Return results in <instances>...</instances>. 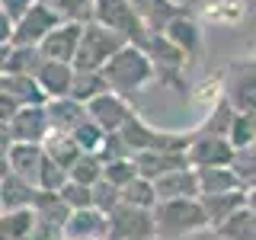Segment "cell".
I'll return each instance as SVG.
<instances>
[{
    "mask_svg": "<svg viewBox=\"0 0 256 240\" xmlns=\"http://www.w3.org/2000/svg\"><path fill=\"white\" fill-rule=\"evenodd\" d=\"M32 212H36V234H32V240H64V230H68V221L74 212L61 198V192L38 189Z\"/></svg>",
    "mask_w": 256,
    "mask_h": 240,
    "instance_id": "8",
    "label": "cell"
},
{
    "mask_svg": "<svg viewBox=\"0 0 256 240\" xmlns=\"http://www.w3.org/2000/svg\"><path fill=\"white\" fill-rule=\"evenodd\" d=\"M118 134L125 138L132 157L141 154V150H160V148H164V150H189L192 138H196V134H180V132H157L154 125H148L138 116L128 118V125Z\"/></svg>",
    "mask_w": 256,
    "mask_h": 240,
    "instance_id": "6",
    "label": "cell"
},
{
    "mask_svg": "<svg viewBox=\"0 0 256 240\" xmlns=\"http://www.w3.org/2000/svg\"><path fill=\"white\" fill-rule=\"evenodd\" d=\"M157 240H180L202 228H212L202 198H160L154 205Z\"/></svg>",
    "mask_w": 256,
    "mask_h": 240,
    "instance_id": "2",
    "label": "cell"
},
{
    "mask_svg": "<svg viewBox=\"0 0 256 240\" xmlns=\"http://www.w3.org/2000/svg\"><path fill=\"white\" fill-rule=\"evenodd\" d=\"M36 4H38V0H0V13L10 16V20L16 22V20H22Z\"/></svg>",
    "mask_w": 256,
    "mask_h": 240,
    "instance_id": "44",
    "label": "cell"
},
{
    "mask_svg": "<svg viewBox=\"0 0 256 240\" xmlns=\"http://www.w3.org/2000/svg\"><path fill=\"white\" fill-rule=\"evenodd\" d=\"M157 221L154 208H138L122 202L109 214V240H154Z\"/></svg>",
    "mask_w": 256,
    "mask_h": 240,
    "instance_id": "10",
    "label": "cell"
},
{
    "mask_svg": "<svg viewBox=\"0 0 256 240\" xmlns=\"http://www.w3.org/2000/svg\"><path fill=\"white\" fill-rule=\"evenodd\" d=\"M218 230L221 240H256V212L253 208H240L234 218H228Z\"/></svg>",
    "mask_w": 256,
    "mask_h": 240,
    "instance_id": "30",
    "label": "cell"
},
{
    "mask_svg": "<svg viewBox=\"0 0 256 240\" xmlns=\"http://www.w3.org/2000/svg\"><path fill=\"white\" fill-rule=\"evenodd\" d=\"M102 74H106L112 93L132 100L134 93L144 90V86L157 77V68H154V61L148 58V52H144L141 45H125L122 52L102 68Z\"/></svg>",
    "mask_w": 256,
    "mask_h": 240,
    "instance_id": "1",
    "label": "cell"
},
{
    "mask_svg": "<svg viewBox=\"0 0 256 240\" xmlns=\"http://www.w3.org/2000/svg\"><path fill=\"white\" fill-rule=\"evenodd\" d=\"M118 205H122V189H118L116 182H109L106 176H102V180L93 186V208H100V212L112 214Z\"/></svg>",
    "mask_w": 256,
    "mask_h": 240,
    "instance_id": "39",
    "label": "cell"
},
{
    "mask_svg": "<svg viewBox=\"0 0 256 240\" xmlns=\"http://www.w3.org/2000/svg\"><path fill=\"white\" fill-rule=\"evenodd\" d=\"M122 202L138 205V208H154V205L160 202V196H157V182L138 173V176H134V180L122 189Z\"/></svg>",
    "mask_w": 256,
    "mask_h": 240,
    "instance_id": "32",
    "label": "cell"
},
{
    "mask_svg": "<svg viewBox=\"0 0 256 240\" xmlns=\"http://www.w3.org/2000/svg\"><path fill=\"white\" fill-rule=\"evenodd\" d=\"M228 138L234 148H250V144H256V112H237Z\"/></svg>",
    "mask_w": 256,
    "mask_h": 240,
    "instance_id": "38",
    "label": "cell"
},
{
    "mask_svg": "<svg viewBox=\"0 0 256 240\" xmlns=\"http://www.w3.org/2000/svg\"><path fill=\"white\" fill-rule=\"evenodd\" d=\"M52 134V118L45 106H22L10 122H4V148L10 144H42Z\"/></svg>",
    "mask_w": 256,
    "mask_h": 240,
    "instance_id": "9",
    "label": "cell"
},
{
    "mask_svg": "<svg viewBox=\"0 0 256 240\" xmlns=\"http://www.w3.org/2000/svg\"><path fill=\"white\" fill-rule=\"evenodd\" d=\"M134 164H138V173L148 176V180H157V176L170 173V170H182L189 164V150H141L134 154Z\"/></svg>",
    "mask_w": 256,
    "mask_h": 240,
    "instance_id": "19",
    "label": "cell"
},
{
    "mask_svg": "<svg viewBox=\"0 0 256 240\" xmlns=\"http://www.w3.org/2000/svg\"><path fill=\"white\" fill-rule=\"evenodd\" d=\"M61 16L52 10L48 4H42L38 0L32 10L22 16V20H16V26H13V38H10V45H42L45 38H48V32H52L54 26H61Z\"/></svg>",
    "mask_w": 256,
    "mask_h": 240,
    "instance_id": "11",
    "label": "cell"
},
{
    "mask_svg": "<svg viewBox=\"0 0 256 240\" xmlns=\"http://www.w3.org/2000/svg\"><path fill=\"white\" fill-rule=\"evenodd\" d=\"M100 157L109 164V160L132 157V150H128V144H125V138H122V134H109V138H106V144L100 148Z\"/></svg>",
    "mask_w": 256,
    "mask_h": 240,
    "instance_id": "43",
    "label": "cell"
},
{
    "mask_svg": "<svg viewBox=\"0 0 256 240\" xmlns=\"http://www.w3.org/2000/svg\"><path fill=\"white\" fill-rule=\"evenodd\" d=\"M157 196L160 198H198L202 186H198V170L196 166H182V170H170L157 176Z\"/></svg>",
    "mask_w": 256,
    "mask_h": 240,
    "instance_id": "21",
    "label": "cell"
},
{
    "mask_svg": "<svg viewBox=\"0 0 256 240\" xmlns=\"http://www.w3.org/2000/svg\"><path fill=\"white\" fill-rule=\"evenodd\" d=\"M32 234H36V212L32 208L0 212V240H32Z\"/></svg>",
    "mask_w": 256,
    "mask_h": 240,
    "instance_id": "26",
    "label": "cell"
},
{
    "mask_svg": "<svg viewBox=\"0 0 256 240\" xmlns=\"http://www.w3.org/2000/svg\"><path fill=\"white\" fill-rule=\"evenodd\" d=\"M230 170L237 173V180H240L244 189L256 186V144H250V148H237L234 160H230Z\"/></svg>",
    "mask_w": 256,
    "mask_h": 240,
    "instance_id": "37",
    "label": "cell"
},
{
    "mask_svg": "<svg viewBox=\"0 0 256 240\" xmlns=\"http://www.w3.org/2000/svg\"><path fill=\"white\" fill-rule=\"evenodd\" d=\"M125 45H132L125 36H118L109 26H102L100 20H90V22H84V38H80L74 68L77 70H102Z\"/></svg>",
    "mask_w": 256,
    "mask_h": 240,
    "instance_id": "3",
    "label": "cell"
},
{
    "mask_svg": "<svg viewBox=\"0 0 256 240\" xmlns=\"http://www.w3.org/2000/svg\"><path fill=\"white\" fill-rule=\"evenodd\" d=\"M70 180V170H64V166L58 164V160L45 157V166L42 173H38V189H48V192H61L64 182Z\"/></svg>",
    "mask_w": 256,
    "mask_h": 240,
    "instance_id": "41",
    "label": "cell"
},
{
    "mask_svg": "<svg viewBox=\"0 0 256 240\" xmlns=\"http://www.w3.org/2000/svg\"><path fill=\"white\" fill-rule=\"evenodd\" d=\"M45 109H48V118H52L54 132H74V128L90 116L86 102L74 100V96H54V100L45 102Z\"/></svg>",
    "mask_w": 256,
    "mask_h": 240,
    "instance_id": "22",
    "label": "cell"
},
{
    "mask_svg": "<svg viewBox=\"0 0 256 240\" xmlns=\"http://www.w3.org/2000/svg\"><path fill=\"white\" fill-rule=\"evenodd\" d=\"M134 176H138V164H134V157H122V160H109V164H106V180L116 182L118 189H125Z\"/></svg>",
    "mask_w": 256,
    "mask_h": 240,
    "instance_id": "42",
    "label": "cell"
},
{
    "mask_svg": "<svg viewBox=\"0 0 256 240\" xmlns=\"http://www.w3.org/2000/svg\"><path fill=\"white\" fill-rule=\"evenodd\" d=\"M144 52H148V58L154 61V68H157V80L160 84H166V86H180L182 90V68H186V61H189V54L182 52L180 45L173 42L166 32H157V29H150V36H148V42L141 45Z\"/></svg>",
    "mask_w": 256,
    "mask_h": 240,
    "instance_id": "7",
    "label": "cell"
},
{
    "mask_svg": "<svg viewBox=\"0 0 256 240\" xmlns=\"http://www.w3.org/2000/svg\"><path fill=\"white\" fill-rule=\"evenodd\" d=\"M36 192H38L36 182H29L26 176H20V173H13V170H6V166H4V176H0V208H4V212L32 208Z\"/></svg>",
    "mask_w": 256,
    "mask_h": 240,
    "instance_id": "18",
    "label": "cell"
},
{
    "mask_svg": "<svg viewBox=\"0 0 256 240\" xmlns=\"http://www.w3.org/2000/svg\"><path fill=\"white\" fill-rule=\"evenodd\" d=\"M86 109H90V116H93L102 128H106L109 134H118V132L128 125V118L134 116V109L128 106L125 96H118V93H112V90L102 93V96H96L93 102H86Z\"/></svg>",
    "mask_w": 256,
    "mask_h": 240,
    "instance_id": "14",
    "label": "cell"
},
{
    "mask_svg": "<svg viewBox=\"0 0 256 240\" xmlns=\"http://www.w3.org/2000/svg\"><path fill=\"white\" fill-rule=\"evenodd\" d=\"M198 186H202V196H218V192L244 189L230 166H198Z\"/></svg>",
    "mask_w": 256,
    "mask_h": 240,
    "instance_id": "29",
    "label": "cell"
},
{
    "mask_svg": "<svg viewBox=\"0 0 256 240\" xmlns=\"http://www.w3.org/2000/svg\"><path fill=\"white\" fill-rule=\"evenodd\" d=\"M0 96L10 100L13 106H45L48 102V93L42 90L38 77L32 74H4L0 77Z\"/></svg>",
    "mask_w": 256,
    "mask_h": 240,
    "instance_id": "15",
    "label": "cell"
},
{
    "mask_svg": "<svg viewBox=\"0 0 256 240\" xmlns=\"http://www.w3.org/2000/svg\"><path fill=\"white\" fill-rule=\"evenodd\" d=\"M134 6H138V13L144 16V22H148L150 29H157V32H164L173 16L186 13V6L173 4V0H134Z\"/></svg>",
    "mask_w": 256,
    "mask_h": 240,
    "instance_id": "28",
    "label": "cell"
},
{
    "mask_svg": "<svg viewBox=\"0 0 256 240\" xmlns=\"http://www.w3.org/2000/svg\"><path fill=\"white\" fill-rule=\"evenodd\" d=\"M102 176H106V160L96 154V150H84V154H80V160L70 166V180L86 182V186H96Z\"/></svg>",
    "mask_w": 256,
    "mask_h": 240,
    "instance_id": "33",
    "label": "cell"
},
{
    "mask_svg": "<svg viewBox=\"0 0 256 240\" xmlns=\"http://www.w3.org/2000/svg\"><path fill=\"white\" fill-rule=\"evenodd\" d=\"M38 84H42V90L48 93V100H54V96H70L74 93V80H77V68L70 61H52L45 58V64L38 68Z\"/></svg>",
    "mask_w": 256,
    "mask_h": 240,
    "instance_id": "20",
    "label": "cell"
},
{
    "mask_svg": "<svg viewBox=\"0 0 256 240\" xmlns=\"http://www.w3.org/2000/svg\"><path fill=\"white\" fill-rule=\"evenodd\" d=\"M93 20H100L102 26L116 29L118 36H125L132 45H144L148 36H150V26L138 13L134 0H96Z\"/></svg>",
    "mask_w": 256,
    "mask_h": 240,
    "instance_id": "4",
    "label": "cell"
},
{
    "mask_svg": "<svg viewBox=\"0 0 256 240\" xmlns=\"http://www.w3.org/2000/svg\"><path fill=\"white\" fill-rule=\"evenodd\" d=\"M237 148L230 144V138L224 134H208V132H196V138L189 144V164L196 166H230Z\"/></svg>",
    "mask_w": 256,
    "mask_h": 240,
    "instance_id": "12",
    "label": "cell"
},
{
    "mask_svg": "<svg viewBox=\"0 0 256 240\" xmlns=\"http://www.w3.org/2000/svg\"><path fill=\"white\" fill-rule=\"evenodd\" d=\"M64 240H109V214L100 208H80L70 214Z\"/></svg>",
    "mask_w": 256,
    "mask_h": 240,
    "instance_id": "17",
    "label": "cell"
},
{
    "mask_svg": "<svg viewBox=\"0 0 256 240\" xmlns=\"http://www.w3.org/2000/svg\"><path fill=\"white\" fill-rule=\"evenodd\" d=\"M45 144H10L4 148V166L38 186V173L45 166Z\"/></svg>",
    "mask_w": 256,
    "mask_h": 240,
    "instance_id": "16",
    "label": "cell"
},
{
    "mask_svg": "<svg viewBox=\"0 0 256 240\" xmlns=\"http://www.w3.org/2000/svg\"><path fill=\"white\" fill-rule=\"evenodd\" d=\"M246 208H253V212H256V186L246 189Z\"/></svg>",
    "mask_w": 256,
    "mask_h": 240,
    "instance_id": "45",
    "label": "cell"
},
{
    "mask_svg": "<svg viewBox=\"0 0 256 240\" xmlns=\"http://www.w3.org/2000/svg\"><path fill=\"white\" fill-rule=\"evenodd\" d=\"M112 86H109V80L102 70H77V80H74V100L80 102H93L96 96H102V93H109Z\"/></svg>",
    "mask_w": 256,
    "mask_h": 240,
    "instance_id": "31",
    "label": "cell"
},
{
    "mask_svg": "<svg viewBox=\"0 0 256 240\" xmlns=\"http://www.w3.org/2000/svg\"><path fill=\"white\" fill-rule=\"evenodd\" d=\"M42 144H45V154L52 160H58L64 170H70V166L80 160V154H84V148L74 141L70 132H54V128H52V134H48Z\"/></svg>",
    "mask_w": 256,
    "mask_h": 240,
    "instance_id": "27",
    "label": "cell"
},
{
    "mask_svg": "<svg viewBox=\"0 0 256 240\" xmlns=\"http://www.w3.org/2000/svg\"><path fill=\"white\" fill-rule=\"evenodd\" d=\"M221 96L237 112H256V58L230 61L221 74Z\"/></svg>",
    "mask_w": 256,
    "mask_h": 240,
    "instance_id": "5",
    "label": "cell"
},
{
    "mask_svg": "<svg viewBox=\"0 0 256 240\" xmlns=\"http://www.w3.org/2000/svg\"><path fill=\"white\" fill-rule=\"evenodd\" d=\"M45 64V54L38 45H4V61L0 70L4 74H38V68Z\"/></svg>",
    "mask_w": 256,
    "mask_h": 240,
    "instance_id": "23",
    "label": "cell"
},
{
    "mask_svg": "<svg viewBox=\"0 0 256 240\" xmlns=\"http://www.w3.org/2000/svg\"><path fill=\"white\" fill-rule=\"evenodd\" d=\"M70 134H74V141H77L84 150H96V154H100V148H102V144H106V138H109V132H106L100 122H96L93 116H86Z\"/></svg>",
    "mask_w": 256,
    "mask_h": 240,
    "instance_id": "35",
    "label": "cell"
},
{
    "mask_svg": "<svg viewBox=\"0 0 256 240\" xmlns=\"http://www.w3.org/2000/svg\"><path fill=\"white\" fill-rule=\"evenodd\" d=\"M205 205L208 224L221 228L228 218H234L240 208H246V189H230V192H218V196H198Z\"/></svg>",
    "mask_w": 256,
    "mask_h": 240,
    "instance_id": "24",
    "label": "cell"
},
{
    "mask_svg": "<svg viewBox=\"0 0 256 240\" xmlns=\"http://www.w3.org/2000/svg\"><path fill=\"white\" fill-rule=\"evenodd\" d=\"M164 32L182 48V52L189 54V61L196 58L198 52H202V32H198V22L189 16V10H186V13H180V16H173V20L166 22V29H164Z\"/></svg>",
    "mask_w": 256,
    "mask_h": 240,
    "instance_id": "25",
    "label": "cell"
},
{
    "mask_svg": "<svg viewBox=\"0 0 256 240\" xmlns=\"http://www.w3.org/2000/svg\"><path fill=\"white\" fill-rule=\"evenodd\" d=\"M234 116H237V109L230 106V102L224 100V96H218L214 109L208 112V118L202 122V128H198V132H208V134H224V138H228L230 125H234Z\"/></svg>",
    "mask_w": 256,
    "mask_h": 240,
    "instance_id": "34",
    "label": "cell"
},
{
    "mask_svg": "<svg viewBox=\"0 0 256 240\" xmlns=\"http://www.w3.org/2000/svg\"><path fill=\"white\" fill-rule=\"evenodd\" d=\"M80 38H84V22L64 20L61 26H54L52 32H48V38L38 48H42V54H45V58H52V61H70V64H74Z\"/></svg>",
    "mask_w": 256,
    "mask_h": 240,
    "instance_id": "13",
    "label": "cell"
},
{
    "mask_svg": "<svg viewBox=\"0 0 256 240\" xmlns=\"http://www.w3.org/2000/svg\"><path fill=\"white\" fill-rule=\"evenodd\" d=\"M61 198L70 205V212H80V208H93V186L77 180H68L61 189Z\"/></svg>",
    "mask_w": 256,
    "mask_h": 240,
    "instance_id": "40",
    "label": "cell"
},
{
    "mask_svg": "<svg viewBox=\"0 0 256 240\" xmlns=\"http://www.w3.org/2000/svg\"><path fill=\"white\" fill-rule=\"evenodd\" d=\"M42 4H48L61 20H77V22H90L96 10V0H42Z\"/></svg>",
    "mask_w": 256,
    "mask_h": 240,
    "instance_id": "36",
    "label": "cell"
}]
</instances>
